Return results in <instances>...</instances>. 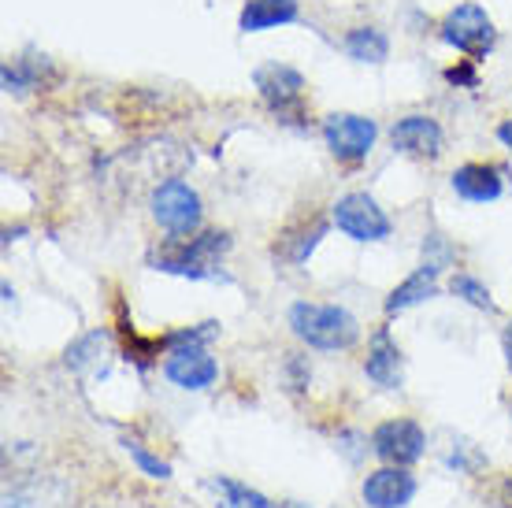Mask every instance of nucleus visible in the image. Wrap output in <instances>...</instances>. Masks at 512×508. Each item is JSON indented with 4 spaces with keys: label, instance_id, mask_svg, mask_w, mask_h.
I'll return each mask as SVG.
<instances>
[{
    "label": "nucleus",
    "instance_id": "20e7f679",
    "mask_svg": "<svg viewBox=\"0 0 512 508\" xmlns=\"http://www.w3.org/2000/svg\"><path fill=\"white\" fill-rule=\"evenodd\" d=\"M153 216L167 234H190L201 227V197L186 182L171 178L153 193Z\"/></svg>",
    "mask_w": 512,
    "mask_h": 508
},
{
    "label": "nucleus",
    "instance_id": "7ed1b4c3",
    "mask_svg": "<svg viewBox=\"0 0 512 508\" xmlns=\"http://www.w3.org/2000/svg\"><path fill=\"white\" fill-rule=\"evenodd\" d=\"M334 227L353 242H383L390 234V219L368 193H346L334 204Z\"/></svg>",
    "mask_w": 512,
    "mask_h": 508
},
{
    "label": "nucleus",
    "instance_id": "4be33fe9",
    "mask_svg": "<svg viewBox=\"0 0 512 508\" xmlns=\"http://www.w3.org/2000/svg\"><path fill=\"white\" fill-rule=\"evenodd\" d=\"M212 338H216V323H201V327H190V331L167 334V345L171 349H186V345H201L205 349V342H212Z\"/></svg>",
    "mask_w": 512,
    "mask_h": 508
},
{
    "label": "nucleus",
    "instance_id": "f257e3e1",
    "mask_svg": "<svg viewBox=\"0 0 512 508\" xmlns=\"http://www.w3.org/2000/svg\"><path fill=\"white\" fill-rule=\"evenodd\" d=\"M290 327L305 345L312 349H349L360 338V323L338 305H312V301H297L290 308Z\"/></svg>",
    "mask_w": 512,
    "mask_h": 508
},
{
    "label": "nucleus",
    "instance_id": "a878e982",
    "mask_svg": "<svg viewBox=\"0 0 512 508\" xmlns=\"http://www.w3.org/2000/svg\"><path fill=\"white\" fill-rule=\"evenodd\" d=\"M505 508H512V483L505 486Z\"/></svg>",
    "mask_w": 512,
    "mask_h": 508
},
{
    "label": "nucleus",
    "instance_id": "5701e85b",
    "mask_svg": "<svg viewBox=\"0 0 512 508\" xmlns=\"http://www.w3.org/2000/svg\"><path fill=\"white\" fill-rule=\"evenodd\" d=\"M449 82H457V86H475V75L472 71H468V67H464V71H449Z\"/></svg>",
    "mask_w": 512,
    "mask_h": 508
},
{
    "label": "nucleus",
    "instance_id": "ddd939ff",
    "mask_svg": "<svg viewBox=\"0 0 512 508\" xmlns=\"http://www.w3.org/2000/svg\"><path fill=\"white\" fill-rule=\"evenodd\" d=\"M453 190L461 193L464 201L487 204L501 197V171L490 164H464L453 171Z\"/></svg>",
    "mask_w": 512,
    "mask_h": 508
},
{
    "label": "nucleus",
    "instance_id": "6ab92c4d",
    "mask_svg": "<svg viewBox=\"0 0 512 508\" xmlns=\"http://www.w3.org/2000/svg\"><path fill=\"white\" fill-rule=\"evenodd\" d=\"M104 345H108V334H101V331H93V334H86L78 345H71L67 349V368H75V371H86L97 360V356L104 353Z\"/></svg>",
    "mask_w": 512,
    "mask_h": 508
},
{
    "label": "nucleus",
    "instance_id": "412c9836",
    "mask_svg": "<svg viewBox=\"0 0 512 508\" xmlns=\"http://www.w3.org/2000/svg\"><path fill=\"white\" fill-rule=\"evenodd\" d=\"M449 290L457 293V297H464L468 305L483 308V312H494V301H490V290L483 286L479 279H472V275H453V282H449Z\"/></svg>",
    "mask_w": 512,
    "mask_h": 508
},
{
    "label": "nucleus",
    "instance_id": "6e6552de",
    "mask_svg": "<svg viewBox=\"0 0 512 508\" xmlns=\"http://www.w3.org/2000/svg\"><path fill=\"white\" fill-rule=\"evenodd\" d=\"M164 375L175 382L179 390H205V386L216 382L219 368L201 345H186V349H171V356H167V364H164Z\"/></svg>",
    "mask_w": 512,
    "mask_h": 508
},
{
    "label": "nucleus",
    "instance_id": "f03ea898",
    "mask_svg": "<svg viewBox=\"0 0 512 508\" xmlns=\"http://www.w3.org/2000/svg\"><path fill=\"white\" fill-rule=\"evenodd\" d=\"M227 249H231L227 234H205V238H193L190 245H179L171 253L156 256V271L182 275V279H216V264Z\"/></svg>",
    "mask_w": 512,
    "mask_h": 508
},
{
    "label": "nucleus",
    "instance_id": "423d86ee",
    "mask_svg": "<svg viewBox=\"0 0 512 508\" xmlns=\"http://www.w3.org/2000/svg\"><path fill=\"white\" fill-rule=\"evenodd\" d=\"M423 445H427V438H423L420 423H412V420H386V423H379L372 434L375 457L386 460V464H394V468L416 464V460L423 457Z\"/></svg>",
    "mask_w": 512,
    "mask_h": 508
},
{
    "label": "nucleus",
    "instance_id": "dca6fc26",
    "mask_svg": "<svg viewBox=\"0 0 512 508\" xmlns=\"http://www.w3.org/2000/svg\"><path fill=\"white\" fill-rule=\"evenodd\" d=\"M4 508H64V490L56 483H19L4 494Z\"/></svg>",
    "mask_w": 512,
    "mask_h": 508
},
{
    "label": "nucleus",
    "instance_id": "0eeeda50",
    "mask_svg": "<svg viewBox=\"0 0 512 508\" xmlns=\"http://www.w3.org/2000/svg\"><path fill=\"white\" fill-rule=\"evenodd\" d=\"M323 138L338 160H364L379 138V127L364 115H331L323 123Z\"/></svg>",
    "mask_w": 512,
    "mask_h": 508
},
{
    "label": "nucleus",
    "instance_id": "9d476101",
    "mask_svg": "<svg viewBox=\"0 0 512 508\" xmlns=\"http://www.w3.org/2000/svg\"><path fill=\"white\" fill-rule=\"evenodd\" d=\"M253 78H256V89H260V97H264L271 108H279V112L301 101L305 78L297 75L294 67H286V64H260Z\"/></svg>",
    "mask_w": 512,
    "mask_h": 508
},
{
    "label": "nucleus",
    "instance_id": "393cba45",
    "mask_svg": "<svg viewBox=\"0 0 512 508\" xmlns=\"http://www.w3.org/2000/svg\"><path fill=\"white\" fill-rule=\"evenodd\" d=\"M505 360H509V371H512V323L509 331H505Z\"/></svg>",
    "mask_w": 512,
    "mask_h": 508
},
{
    "label": "nucleus",
    "instance_id": "aec40b11",
    "mask_svg": "<svg viewBox=\"0 0 512 508\" xmlns=\"http://www.w3.org/2000/svg\"><path fill=\"white\" fill-rule=\"evenodd\" d=\"M123 449H127L130 457H134V464H138V468L145 471L149 479H171V464H167V460H160L156 453H149V449H145L138 438H127V442H123Z\"/></svg>",
    "mask_w": 512,
    "mask_h": 508
},
{
    "label": "nucleus",
    "instance_id": "2eb2a0df",
    "mask_svg": "<svg viewBox=\"0 0 512 508\" xmlns=\"http://www.w3.org/2000/svg\"><path fill=\"white\" fill-rule=\"evenodd\" d=\"M294 19H297V0H249L238 23H242L245 34H256V30L294 23Z\"/></svg>",
    "mask_w": 512,
    "mask_h": 508
},
{
    "label": "nucleus",
    "instance_id": "9b49d317",
    "mask_svg": "<svg viewBox=\"0 0 512 508\" xmlns=\"http://www.w3.org/2000/svg\"><path fill=\"white\" fill-rule=\"evenodd\" d=\"M390 138L401 153L409 156H438L442 153V127H438L435 119H427V115H409V119H401L394 130H390Z\"/></svg>",
    "mask_w": 512,
    "mask_h": 508
},
{
    "label": "nucleus",
    "instance_id": "a211bd4d",
    "mask_svg": "<svg viewBox=\"0 0 512 508\" xmlns=\"http://www.w3.org/2000/svg\"><path fill=\"white\" fill-rule=\"evenodd\" d=\"M346 52L353 60H360V64H383L386 52H390V41L375 26H357V30L346 34Z\"/></svg>",
    "mask_w": 512,
    "mask_h": 508
},
{
    "label": "nucleus",
    "instance_id": "bb28decb",
    "mask_svg": "<svg viewBox=\"0 0 512 508\" xmlns=\"http://www.w3.org/2000/svg\"><path fill=\"white\" fill-rule=\"evenodd\" d=\"M279 508H308V505H301V501H286V505H279Z\"/></svg>",
    "mask_w": 512,
    "mask_h": 508
},
{
    "label": "nucleus",
    "instance_id": "4468645a",
    "mask_svg": "<svg viewBox=\"0 0 512 508\" xmlns=\"http://www.w3.org/2000/svg\"><path fill=\"white\" fill-rule=\"evenodd\" d=\"M438 271H442V267H438L435 260H427V264L416 267L409 279L401 282V286L386 297V312L397 316V312H405V308L420 305V301H427V297H435L438 293Z\"/></svg>",
    "mask_w": 512,
    "mask_h": 508
},
{
    "label": "nucleus",
    "instance_id": "f3484780",
    "mask_svg": "<svg viewBox=\"0 0 512 508\" xmlns=\"http://www.w3.org/2000/svg\"><path fill=\"white\" fill-rule=\"evenodd\" d=\"M208 490L216 494V508H279V505H271L264 494H256V490H249V486L238 483V479H227V475L212 479Z\"/></svg>",
    "mask_w": 512,
    "mask_h": 508
},
{
    "label": "nucleus",
    "instance_id": "f8f14e48",
    "mask_svg": "<svg viewBox=\"0 0 512 508\" xmlns=\"http://www.w3.org/2000/svg\"><path fill=\"white\" fill-rule=\"evenodd\" d=\"M364 371L375 386L383 390H397L401 386V349L394 345L390 331H375L372 349H368V360H364Z\"/></svg>",
    "mask_w": 512,
    "mask_h": 508
},
{
    "label": "nucleus",
    "instance_id": "1a4fd4ad",
    "mask_svg": "<svg viewBox=\"0 0 512 508\" xmlns=\"http://www.w3.org/2000/svg\"><path fill=\"white\" fill-rule=\"evenodd\" d=\"M360 494H364V505L368 508H405L416 497V479H412L409 471L401 468H379L372 471L364 486H360Z\"/></svg>",
    "mask_w": 512,
    "mask_h": 508
},
{
    "label": "nucleus",
    "instance_id": "39448f33",
    "mask_svg": "<svg viewBox=\"0 0 512 508\" xmlns=\"http://www.w3.org/2000/svg\"><path fill=\"white\" fill-rule=\"evenodd\" d=\"M442 38L457 52H468L475 60H483L490 52V45H494V23H490V15L479 4H461V8H453L446 15Z\"/></svg>",
    "mask_w": 512,
    "mask_h": 508
},
{
    "label": "nucleus",
    "instance_id": "b1692460",
    "mask_svg": "<svg viewBox=\"0 0 512 508\" xmlns=\"http://www.w3.org/2000/svg\"><path fill=\"white\" fill-rule=\"evenodd\" d=\"M498 138L505 141V145H509V149H512V119H509V123H501V127H498Z\"/></svg>",
    "mask_w": 512,
    "mask_h": 508
}]
</instances>
